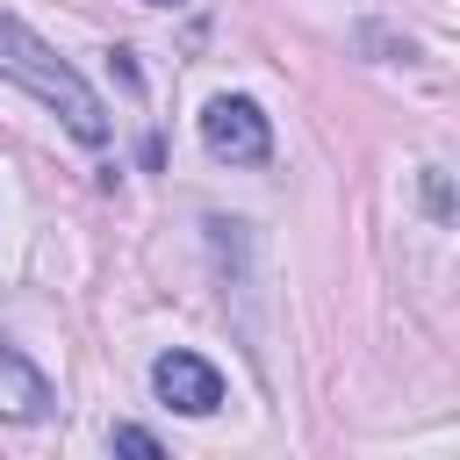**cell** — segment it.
<instances>
[{
	"label": "cell",
	"instance_id": "cell-2",
	"mask_svg": "<svg viewBox=\"0 0 460 460\" xmlns=\"http://www.w3.org/2000/svg\"><path fill=\"white\" fill-rule=\"evenodd\" d=\"M201 144H208V158H223V165H266V151H273V122L259 115V101H244V93H216V101L201 108Z\"/></svg>",
	"mask_w": 460,
	"mask_h": 460
},
{
	"label": "cell",
	"instance_id": "cell-6",
	"mask_svg": "<svg viewBox=\"0 0 460 460\" xmlns=\"http://www.w3.org/2000/svg\"><path fill=\"white\" fill-rule=\"evenodd\" d=\"M144 7H187V0H144Z\"/></svg>",
	"mask_w": 460,
	"mask_h": 460
},
{
	"label": "cell",
	"instance_id": "cell-4",
	"mask_svg": "<svg viewBox=\"0 0 460 460\" xmlns=\"http://www.w3.org/2000/svg\"><path fill=\"white\" fill-rule=\"evenodd\" d=\"M0 417L7 424H43L50 417V381L29 367V352L22 345H7L0 338Z\"/></svg>",
	"mask_w": 460,
	"mask_h": 460
},
{
	"label": "cell",
	"instance_id": "cell-1",
	"mask_svg": "<svg viewBox=\"0 0 460 460\" xmlns=\"http://www.w3.org/2000/svg\"><path fill=\"white\" fill-rule=\"evenodd\" d=\"M0 79H14V86H29L79 144H108V108H101V93L29 29V22H14V14H0Z\"/></svg>",
	"mask_w": 460,
	"mask_h": 460
},
{
	"label": "cell",
	"instance_id": "cell-3",
	"mask_svg": "<svg viewBox=\"0 0 460 460\" xmlns=\"http://www.w3.org/2000/svg\"><path fill=\"white\" fill-rule=\"evenodd\" d=\"M151 388H158L165 410H180V417H208V410L223 402V374H216L201 352H158V359H151Z\"/></svg>",
	"mask_w": 460,
	"mask_h": 460
},
{
	"label": "cell",
	"instance_id": "cell-5",
	"mask_svg": "<svg viewBox=\"0 0 460 460\" xmlns=\"http://www.w3.org/2000/svg\"><path fill=\"white\" fill-rule=\"evenodd\" d=\"M108 446H115V460H165V446H158L144 424H115V438H108Z\"/></svg>",
	"mask_w": 460,
	"mask_h": 460
}]
</instances>
